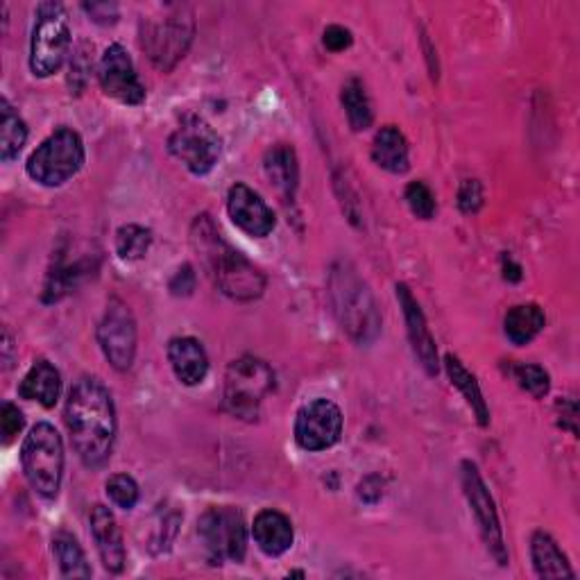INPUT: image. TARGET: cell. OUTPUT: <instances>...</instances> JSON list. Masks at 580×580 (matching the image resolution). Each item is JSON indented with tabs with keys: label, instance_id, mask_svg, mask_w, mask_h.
Returning a JSON list of instances; mask_svg holds the SVG:
<instances>
[{
	"label": "cell",
	"instance_id": "1",
	"mask_svg": "<svg viewBox=\"0 0 580 580\" xmlns=\"http://www.w3.org/2000/svg\"><path fill=\"white\" fill-rule=\"evenodd\" d=\"M63 422L80 461L100 470L109 461L116 440V406L107 385L96 376H80L69 393Z\"/></svg>",
	"mask_w": 580,
	"mask_h": 580
},
{
	"label": "cell",
	"instance_id": "2",
	"mask_svg": "<svg viewBox=\"0 0 580 580\" xmlns=\"http://www.w3.org/2000/svg\"><path fill=\"white\" fill-rule=\"evenodd\" d=\"M190 243L200 254V259L216 286L227 297L238 302H252L264 295L266 277L220 236L212 216L203 214L196 218V223L190 227Z\"/></svg>",
	"mask_w": 580,
	"mask_h": 580
},
{
	"label": "cell",
	"instance_id": "3",
	"mask_svg": "<svg viewBox=\"0 0 580 580\" xmlns=\"http://www.w3.org/2000/svg\"><path fill=\"white\" fill-rule=\"evenodd\" d=\"M330 297L343 332L358 345H370L381 334V313L370 286L350 264H336L330 275Z\"/></svg>",
	"mask_w": 580,
	"mask_h": 580
},
{
	"label": "cell",
	"instance_id": "4",
	"mask_svg": "<svg viewBox=\"0 0 580 580\" xmlns=\"http://www.w3.org/2000/svg\"><path fill=\"white\" fill-rule=\"evenodd\" d=\"M196 37V19L188 6H168L164 17L144 19L141 48L153 61V67L168 73L188 52Z\"/></svg>",
	"mask_w": 580,
	"mask_h": 580
},
{
	"label": "cell",
	"instance_id": "5",
	"mask_svg": "<svg viewBox=\"0 0 580 580\" xmlns=\"http://www.w3.org/2000/svg\"><path fill=\"white\" fill-rule=\"evenodd\" d=\"M21 463L32 490L43 499H55L63 476V444L57 429L39 422L30 429L21 446Z\"/></svg>",
	"mask_w": 580,
	"mask_h": 580
},
{
	"label": "cell",
	"instance_id": "6",
	"mask_svg": "<svg viewBox=\"0 0 580 580\" xmlns=\"http://www.w3.org/2000/svg\"><path fill=\"white\" fill-rule=\"evenodd\" d=\"M30 41V69L37 78H50L61 69L71 50V26L59 3H41Z\"/></svg>",
	"mask_w": 580,
	"mask_h": 580
},
{
	"label": "cell",
	"instance_id": "7",
	"mask_svg": "<svg viewBox=\"0 0 580 580\" xmlns=\"http://www.w3.org/2000/svg\"><path fill=\"white\" fill-rule=\"evenodd\" d=\"M275 389V374L262 358L243 356L225 374V409L238 420H256L268 393Z\"/></svg>",
	"mask_w": 580,
	"mask_h": 580
},
{
	"label": "cell",
	"instance_id": "8",
	"mask_svg": "<svg viewBox=\"0 0 580 580\" xmlns=\"http://www.w3.org/2000/svg\"><path fill=\"white\" fill-rule=\"evenodd\" d=\"M85 144L71 127H59L28 159V175L41 186H61L80 173Z\"/></svg>",
	"mask_w": 580,
	"mask_h": 580
},
{
	"label": "cell",
	"instance_id": "9",
	"mask_svg": "<svg viewBox=\"0 0 580 580\" xmlns=\"http://www.w3.org/2000/svg\"><path fill=\"white\" fill-rule=\"evenodd\" d=\"M198 535L212 564L243 562L247 551V529L238 508H209L198 522Z\"/></svg>",
	"mask_w": 580,
	"mask_h": 580
},
{
	"label": "cell",
	"instance_id": "10",
	"mask_svg": "<svg viewBox=\"0 0 580 580\" xmlns=\"http://www.w3.org/2000/svg\"><path fill=\"white\" fill-rule=\"evenodd\" d=\"M168 150L193 175H207L220 159V137L203 118L188 116L170 135Z\"/></svg>",
	"mask_w": 580,
	"mask_h": 580
},
{
	"label": "cell",
	"instance_id": "11",
	"mask_svg": "<svg viewBox=\"0 0 580 580\" xmlns=\"http://www.w3.org/2000/svg\"><path fill=\"white\" fill-rule=\"evenodd\" d=\"M98 343L114 370H130L137 354V322L125 302L111 299L98 327Z\"/></svg>",
	"mask_w": 580,
	"mask_h": 580
},
{
	"label": "cell",
	"instance_id": "12",
	"mask_svg": "<svg viewBox=\"0 0 580 580\" xmlns=\"http://www.w3.org/2000/svg\"><path fill=\"white\" fill-rule=\"evenodd\" d=\"M461 479H463V492L470 501V508L474 512V518L479 522L483 542L490 551V556L505 567L508 564V549L503 542V531H501V522L499 514L494 508V499L485 485V481L479 474V468L472 461H463L461 465Z\"/></svg>",
	"mask_w": 580,
	"mask_h": 580
},
{
	"label": "cell",
	"instance_id": "13",
	"mask_svg": "<svg viewBox=\"0 0 580 580\" xmlns=\"http://www.w3.org/2000/svg\"><path fill=\"white\" fill-rule=\"evenodd\" d=\"M343 435V413L332 400L304 404L295 420V440L304 451H325Z\"/></svg>",
	"mask_w": 580,
	"mask_h": 580
},
{
	"label": "cell",
	"instance_id": "14",
	"mask_svg": "<svg viewBox=\"0 0 580 580\" xmlns=\"http://www.w3.org/2000/svg\"><path fill=\"white\" fill-rule=\"evenodd\" d=\"M98 80L102 91L120 105L137 107L146 100V87L139 80L135 61L120 43L105 50L98 67Z\"/></svg>",
	"mask_w": 580,
	"mask_h": 580
},
{
	"label": "cell",
	"instance_id": "15",
	"mask_svg": "<svg viewBox=\"0 0 580 580\" xmlns=\"http://www.w3.org/2000/svg\"><path fill=\"white\" fill-rule=\"evenodd\" d=\"M227 212L234 225L254 238H266L277 225L273 209L262 200L259 193L245 184H234L229 188Z\"/></svg>",
	"mask_w": 580,
	"mask_h": 580
},
{
	"label": "cell",
	"instance_id": "16",
	"mask_svg": "<svg viewBox=\"0 0 580 580\" xmlns=\"http://www.w3.org/2000/svg\"><path fill=\"white\" fill-rule=\"evenodd\" d=\"M397 299H400V306L404 311V317H406V332H409V341L413 345V352H415V358L420 361V365L424 367V372L429 376H435L438 374V347H435V341L426 327V317L417 304V299L413 297L411 288L406 284H397Z\"/></svg>",
	"mask_w": 580,
	"mask_h": 580
},
{
	"label": "cell",
	"instance_id": "17",
	"mask_svg": "<svg viewBox=\"0 0 580 580\" xmlns=\"http://www.w3.org/2000/svg\"><path fill=\"white\" fill-rule=\"evenodd\" d=\"M91 533L98 544L100 560L107 571L120 573L125 569V544H122V533L118 529V522L114 518V512L107 505H94L91 510Z\"/></svg>",
	"mask_w": 580,
	"mask_h": 580
},
{
	"label": "cell",
	"instance_id": "18",
	"mask_svg": "<svg viewBox=\"0 0 580 580\" xmlns=\"http://www.w3.org/2000/svg\"><path fill=\"white\" fill-rule=\"evenodd\" d=\"M94 271V262L89 256H82V259H69L67 252H57L55 264L46 277V286H43V302L52 304L59 302L61 297H67L71 291H76Z\"/></svg>",
	"mask_w": 580,
	"mask_h": 580
},
{
	"label": "cell",
	"instance_id": "19",
	"mask_svg": "<svg viewBox=\"0 0 580 580\" xmlns=\"http://www.w3.org/2000/svg\"><path fill=\"white\" fill-rule=\"evenodd\" d=\"M252 535L256 547H259L266 556L279 558L284 556L295 540V531L291 520L279 510H262L254 518Z\"/></svg>",
	"mask_w": 580,
	"mask_h": 580
},
{
	"label": "cell",
	"instance_id": "20",
	"mask_svg": "<svg viewBox=\"0 0 580 580\" xmlns=\"http://www.w3.org/2000/svg\"><path fill=\"white\" fill-rule=\"evenodd\" d=\"M168 361L173 365L175 376L184 385H198L205 381L209 372V358L200 341L196 338H173L168 345Z\"/></svg>",
	"mask_w": 580,
	"mask_h": 580
},
{
	"label": "cell",
	"instance_id": "21",
	"mask_svg": "<svg viewBox=\"0 0 580 580\" xmlns=\"http://www.w3.org/2000/svg\"><path fill=\"white\" fill-rule=\"evenodd\" d=\"M264 168H266V175L273 181V186L279 190L284 203L293 205L297 184H299V166H297V155H295L293 146H288V144L273 146L266 153Z\"/></svg>",
	"mask_w": 580,
	"mask_h": 580
},
{
	"label": "cell",
	"instance_id": "22",
	"mask_svg": "<svg viewBox=\"0 0 580 580\" xmlns=\"http://www.w3.org/2000/svg\"><path fill=\"white\" fill-rule=\"evenodd\" d=\"M61 395L59 370L48 361H37L19 385V397L39 402L43 409H52Z\"/></svg>",
	"mask_w": 580,
	"mask_h": 580
},
{
	"label": "cell",
	"instance_id": "23",
	"mask_svg": "<svg viewBox=\"0 0 580 580\" xmlns=\"http://www.w3.org/2000/svg\"><path fill=\"white\" fill-rule=\"evenodd\" d=\"M372 159L376 166L395 175H404L411 168L406 137L395 125H385L376 132L372 144Z\"/></svg>",
	"mask_w": 580,
	"mask_h": 580
},
{
	"label": "cell",
	"instance_id": "24",
	"mask_svg": "<svg viewBox=\"0 0 580 580\" xmlns=\"http://www.w3.org/2000/svg\"><path fill=\"white\" fill-rule=\"evenodd\" d=\"M547 317L538 304H520L505 313L503 332L512 345H529L544 330Z\"/></svg>",
	"mask_w": 580,
	"mask_h": 580
},
{
	"label": "cell",
	"instance_id": "25",
	"mask_svg": "<svg viewBox=\"0 0 580 580\" xmlns=\"http://www.w3.org/2000/svg\"><path fill=\"white\" fill-rule=\"evenodd\" d=\"M531 560L540 578H573V569L569 567L567 556L544 531H538L531 538Z\"/></svg>",
	"mask_w": 580,
	"mask_h": 580
},
{
	"label": "cell",
	"instance_id": "26",
	"mask_svg": "<svg viewBox=\"0 0 580 580\" xmlns=\"http://www.w3.org/2000/svg\"><path fill=\"white\" fill-rule=\"evenodd\" d=\"M444 367H446V374L451 379V383L456 385V389L461 391V395L465 397L468 406L472 409V413L476 415L479 424L485 429L490 424V411H488V404L483 400V393L479 389V383L474 379V374L461 363L459 356L454 354H446L444 356Z\"/></svg>",
	"mask_w": 580,
	"mask_h": 580
},
{
	"label": "cell",
	"instance_id": "27",
	"mask_svg": "<svg viewBox=\"0 0 580 580\" xmlns=\"http://www.w3.org/2000/svg\"><path fill=\"white\" fill-rule=\"evenodd\" d=\"M28 141V127L23 118L14 111L8 98L0 100V157L3 161H12L21 155Z\"/></svg>",
	"mask_w": 580,
	"mask_h": 580
},
{
	"label": "cell",
	"instance_id": "28",
	"mask_svg": "<svg viewBox=\"0 0 580 580\" xmlns=\"http://www.w3.org/2000/svg\"><path fill=\"white\" fill-rule=\"evenodd\" d=\"M52 553L59 562L63 578H89L91 576V567L87 562V556H85L80 542L71 533L59 531L52 538Z\"/></svg>",
	"mask_w": 580,
	"mask_h": 580
},
{
	"label": "cell",
	"instance_id": "29",
	"mask_svg": "<svg viewBox=\"0 0 580 580\" xmlns=\"http://www.w3.org/2000/svg\"><path fill=\"white\" fill-rule=\"evenodd\" d=\"M341 100H343V107L347 111V120L352 125L354 132H363L367 130V127L372 125L374 120V111H372V102H370V96L365 91V85L356 78H352L345 87H343V94H341Z\"/></svg>",
	"mask_w": 580,
	"mask_h": 580
},
{
	"label": "cell",
	"instance_id": "30",
	"mask_svg": "<svg viewBox=\"0 0 580 580\" xmlns=\"http://www.w3.org/2000/svg\"><path fill=\"white\" fill-rule=\"evenodd\" d=\"M153 245V232L141 225H122L116 232V252L122 262H139Z\"/></svg>",
	"mask_w": 580,
	"mask_h": 580
},
{
	"label": "cell",
	"instance_id": "31",
	"mask_svg": "<svg viewBox=\"0 0 580 580\" xmlns=\"http://www.w3.org/2000/svg\"><path fill=\"white\" fill-rule=\"evenodd\" d=\"M512 376H514V381H518L520 389L527 391L529 395H533L535 400H542L551 391V379H549L547 370L540 365H531V363L514 365Z\"/></svg>",
	"mask_w": 580,
	"mask_h": 580
},
{
	"label": "cell",
	"instance_id": "32",
	"mask_svg": "<svg viewBox=\"0 0 580 580\" xmlns=\"http://www.w3.org/2000/svg\"><path fill=\"white\" fill-rule=\"evenodd\" d=\"M107 494L118 508L132 510L139 501V485L130 474H114L107 481Z\"/></svg>",
	"mask_w": 580,
	"mask_h": 580
},
{
	"label": "cell",
	"instance_id": "33",
	"mask_svg": "<svg viewBox=\"0 0 580 580\" xmlns=\"http://www.w3.org/2000/svg\"><path fill=\"white\" fill-rule=\"evenodd\" d=\"M406 205L411 207L413 216L422 220H431L435 216V198L431 188L424 181H411L406 186Z\"/></svg>",
	"mask_w": 580,
	"mask_h": 580
},
{
	"label": "cell",
	"instance_id": "34",
	"mask_svg": "<svg viewBox=\"0 0 580 580\" xmlns=\"http://www.w3.org/2000/svg\"><path fill=\"white\" fill-rule=\"evenodd\" d=\"M23 426H26L23 413L14 404L6 402L3 413H0V433H3V444H12L17 435L23 431Z\"/></svg>",
	"mask_w": 580,
	"mask_h": 580
},
{
	"label": "cell",
	"instance_id": "35",
	"mask_svg": "<svg viewBox=\"0 0 580 580\" xmlns=\"http://www.w3.org/2000/svg\"><path fill=\"white\" fill-rule=\"evenodd\" d=\"M483 205V188L476 179H468L459 193V207L463 214H476Z\"/></svg>",
	"mask_w": 580,
	"mask_h": 580
},
{
	"label": "cell",
	"instance_id": "36",
	"mask_svg": "<svg viewBox=\"0 0 580 580\" xmlns=\"http://www.w3.org/2000/svg\"><path fill=\"white\" fill-rule=\"evenodd\" d=\"M325 46H327V50H332V52H343V50H347L350 46H352V41H354V37H352V32L347 30V28H343V26H330L327 30H325Z\"/></svg>",
	"mask_w": 580,
	"mask_h": 580
},
{
	"label": "cell",
	"instance_id": "37",
	"mask_svg": "<svg viewBox=\"0 0 580 580\" xmlns=\"http://www.w3.org/2000/svg\"><path fill=\"white\" fill-rule=\"evenodd\" d=\"M85 8V12L96 21V23H100V26H109V23H116V19H118V6H114V3H87V6H82Z\"/></svg>",
	"mask_w": 580,
	"mask_h": 580
},
{
	"label": "cell",
	"instance_id": "38",
	"mask_svg": "<svg viewBox=\"0 0 580 580\" xmlns=\"http://www.w3.org/2000/svg\"><path fill=\"white\" fill-rule=\"evenodd\" d=\"M196 288V273L190 266H184L177 271V275L170 279V291L173 295H190Z\"/></svg>",
	"mask_w": 580,
	"mask_h": 580
},
{
	"label": "cell",
	"instance_id": "39",
	"mask_svg": "<svg viewBox=\"0 0 580 580\" xmlns=\"http://www.w3.org/2000/svg\"><path fill=\"white\" fill-rule=\"evenodd\" d=\"M503 277L508 279V282H520L522 279V268L514 264L512 259H503Z\"/></svg>",
	"mask_w": 580,
	"mask_h": 580
}]
</instances>
